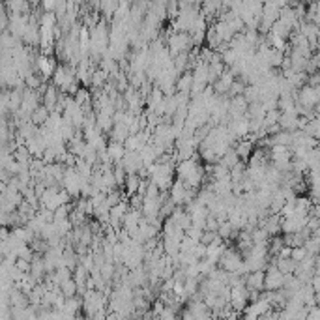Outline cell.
I'll use <instances>...</instances> for the list:
<instances>
[{"label":"cell","instance_id":"cell-6","mask_svg":"<svg viewBox=\"0 0 320 320\" xmlns=\"http://www.w3.org/2000/svg\"><path fill=\"white\" fill-rule=\"evenodd\" d=\"M62 288H64L66 296H71V294L75 292V281H71V279H64V281H62Z\"/></svg>","mask_w":320,"mask_h":320},{"label":"cell","instance_id":"cell-4","mask_svg":"<svg viewBox=\"0 0 320 320\" xmlns=\"http://www.w3.org/2000/svg\"><path fill=\"white\" fill-rule=\"evenodd\" d=\"M184 184H180V182H176L174 186H172V200L174 202H182L184 200Z\"/></svg>","mask_w":320,"mask_h":320},{"label":"cell","instance_id":"cell-8","mask_svg":"<svg viewBox=\"0 0 320 320\" xmlns=\"http://www.w3.org/2000/svg\"><path fill=\"white\" fill-rule=\"evenodd\" d=\"M47 120V111L43 109V107H40V109H36V114H34V122H45Z\"/></svg>","mask_w":320,"mask_h":320},{"label":"cell","instance_id":"cell-5","mask_svg":"<svg viewBox=\"0 0 320 320\" xmlns=\"http://www.w3.org/2000/svg\"><path fill=\"white\" fill-rule=\"evenodd\" d=\"M292 258L296 262H302L305 256H307V249H305V245H298V247H292Z\"/></svg>","mask_w":320,"mask_h":320},{"label":"cell","instance_id":"cell-2","mask_svg":"<svg viewBox=\"0 0 320 320\" xmlns=\"http://www.w3.org/2000/svg\"><path fill=\"white\" fill-rule=\"evenodd\" d=\"M221 260H223V268L227 270V272H236V270H240V266H242L240 256L236 255V253H232V251H227V253L221 256Z\"/></svg>","mask_w":320,"mask_h":320},{"label":"cell","instance_id":"cell-3","mask_svg":"<svg viewBox=\"0 0 320 320\" xmlns=\"http://www.w3.org/2000/svg\"><path fill=\"white\" fill-rule=\"evenodd\" d=\"M38 66H40V71L45 77L51 75L52 71H56L54 68H52V60H49V59H40V60H38Z\"/></svg>","mask_w":320,"mask_h":320},{"label":"cell","instance_id":"cell-1","mask_svg":"<svg viewBox=\"0 0 320 320\" xmlns=\"http://www.w3.org/2000/svg\"><path fill=\"white\" fill-rule=\"evenodd\" d=\"M193 40L186 32L178 30L176 34H172L169 38V49L172 51V54H180V52H187V49L191 47Z\"/></svg>","mask_w":320,"mask_h":320},{"label":"cell","instance_id":"cell-7","mask_svg":"<svg viewBox=\"0 0 320 320\" xmlns=\"http://www.w3.org/2000/svg\"><path fill=\"white\" fill-rule=\"evenodd\" d=\"M139 189V178H135V176H129L128 178V193H133Z\"/></svg>","mask_w":320,"mask_h":320}]
</instances>
